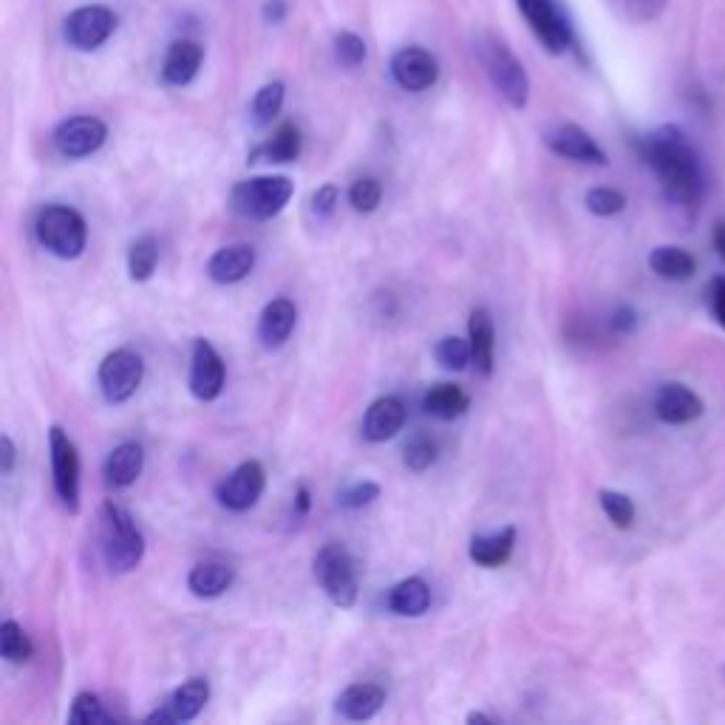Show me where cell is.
<instances>
[{
	"label": "cell",
	"mask_w": 725,
	"mask_h": 725,
	"mask_svg": "<svg viewBox=\"0 0 725 725\" xmlns=\"http://www.w3.org/2000/svg\"><path fill=\"white\" fill-rule=\"evenodd\" d=\"M641 156L661 179L666 199L680 210H698L703 199V168L694 147L677 126H663L641 140Z\"/></svg>",
	"instance_id": "6da1fadb"
},
{
	"label": "cell",
	"mask_w": 725,
	"mask_h": 725,
	"mask_svg": "<svg viewBox=\"0 0 725 725\" xmlns=\"http://www.w3.org/2000/svg\"><path fill=\"white\" fill-rule=\"evenodd\" d=\"M99 550L111 572L136 570L145 556V538L140 527L128 510L114 502H105L99 508Z\"/></svg>",
	"instance_id": "7a4b0ae2"
},
{
	"label": "cell",
	"mask_w": 725,
	"mask_h": 725,
	"mask_svg": "<svg viewBox=\"0 0 725 725\" xmlns=\"http://www.w3.org/2000/svg\"><path fill=\"white\" fill-rule=\"evenodd\" d=\"M35 236L43 250H49L57 259H80L88 245V224L74 207L49 204L37 213Z\"/></svg>",
	"instance_id": "3957f363"
},
{
	"label": "cell",
	"mask_w": 725,
	"mask_h": 725,
	"mask_svg": "<svg viewBox=\"0 0 725 725\" xmlns=\"http://www.w3.org/2000/svg\"><path fill=\"white\" fill-rule=\"evenodd\" d=\"M476 55H479L482 66L488 71L494 88L499 91L513 108H524L527 99H531V78H527L524 66L519 63V57L508 49V43L485 35L476 43Z\"/></svg>",
	"instance_id": "277c9868"
},
{
	"label": "cell",
	"mask_w": 725,
	"mask_h": 725,
	"mask_svg": "<svg viewBox=\"0 0 725 725\" xmlns=\"http://www.w3.org/2000/svg\"><path fill=\"white\" fill-rule=\"evenodd\" d=\"M295 193V185L289 176H255V179L238 181L230 193V207L238 216L252 218V222H266L278 216L289 204Z\"/></svg>",
	"instance_id": "5b68a950"
},
{
	"label": "cell",
	"mask_w": 725,
	"mask_h": 725,
	"mask_svg": "<svg viewBox=\"0 0 725 725\" xmlns=\"http://www.w3.org/2000/svg\"><path fill=\"white\" fill-rule=\"evenodd\" d=\"M314 579L326 593V598L341 609H352L360 595L357 564L343 544H323L314 556Z\"/></svg>",
	"instance_id": "8992f818"
},
{
	"label": "cell",
	"mask_w": 725,
	"mask_h": 725,
	"mask_svg": "<svg viewBox=\"0 0 725 725\" xmlns=\"http://www.w3.org/2000/svg\"><path fill=\"white\" fill-rule=\"evenodd\" d=\"M97 380L105 403H128V400L140 391L142 380H145V360L131 349L111 352V355H105V360L99 362Z\"/></svg>",
	"instance_id": "52a82bcc"
},
{
	"label": "cell",
	"mask_w": 725,
	"mask_h": 725,
	"mask_svg": "<svg viewBox=\"0 0 725 725\" xmlns=\"http://www.w3.org/2000/svg\"><path fill=\"white\" fill-rule=\"evenodd\" d=\"M49 451H51V476H55V490L60 502L69 508V513L80 510V456L69 433L60 426L49 428Z\"/></svg>",
	"instance_id": "ba28073f"
},
{
	"label": "cell",
	"mask_w": 725,
	"mask_h": 725,
	"mask_svg": "<svg viewBox=\"0 0 725 725\" xmlns=\"http://www.w3.org/2000/svg\"><path fill=\"white\" fill-rule=\"evenodd\" d=\"M266 488V471L261 462L250 460L224 476L216 488V499L222 508L233 510V513H245V510L255 508L259 499L264 496Z\"/></svg>",
	"instance_id": "9c48e42d"
},
{
	"label": "cell",
	"mask_w": 725,
	"mask_h": 725,
	"mask_svg": "<svg viewBox=\"0 0 725 725\" xmlns=\"http://www.w3.org/2000/svg\"><path fill=\"white\" fill-rule=\"evenodd\" d=\"M114 28H117L114 9L91 3V7H80L78 12H71V17L66 21V37L74 49L94 51L114 35Z\"/></svg>",
	"instance_id": "30bf717a"
},
{
	"label": "cell",
	"mask_w": 725,
	"mask_h": 725,
	"mask_svg": "<svg viewBox=\"0 0 725 725\" xmlns=\"http://www.w3.org/2000/svg\"><path fill=\"white\" fill-rule=\"evenodd\" d=\"M55 147L66 159H83L97 154L108 140V126L97 117H71L55 128Z\"/></svg>",
	"instance_id": "8fae6325"
},
{
	"label": "cell",
	"mask_w": 725,
	"mask_h": 725,
	"mask_svg": "<svg viewBox=\"0 0 725 725\" xmlns=\"http://www.w3.org/2000/svg\"><path fill=\"white\" fill-rule=\"evenodd\" d=\"M224 380H227V369H224L222 355L213 349V343L199 337L190 355V394L202 403H213L222 397Z\"/></svg>",
	"instance_id": "7c38bea8"
},
{
	"label": "cell",
	"mask_w": 725,
	"mask_h": 725,
	"mask_svg": "<svg viewBox=\"0 0 725 725\" xmlns=\"http://www.w3.org/2000/svg\"><path fill=\"white\" fill-rule=\"evenodd\" d=\"M519 9H522L524 21L536 32L538 43L550 55H564L570 49L572 32L552 0H519Z\"/></svg>",
	"instance_id": "4fadbf2b"
},
{
	"label": "cell",
	"mask_w": 725,
	"mask_h": 725,
	"mask_svg": "<svg viewBox=\"0 0 725 725\" xmlns=\"http://www.w3.org/2000/svg\"><path fill=\"white\" fill-rule=\"evenodd\" d=\"M391 78L403 91L419 94V91H428L440 80V63L431 51L408 46V49H400L397 55L391 57Z\"/></svg>",
	"instance_id": "5bb4252c"
},
{
	"label": "cell",
	"mask_w": 725,
	"mask_h": 725,
	"mask_svg": "<svg viewBox=\"0 0 725 725\" xmlns=\"http://www.w3.org/2000/svg\"><path fill=\"white\" fill-rule=\"evenodd\" d=\"M207 700H210L207 680H204V677H190L188 684H181L154 714H147L145 723H159V725L190 723V720H195L204 712Z\"/></svg>",
	"instance_id": "9a60e30c"
},
{
	"label": "cell",
	"mask_w": 725,
	"mask_h": 725,
	"mask_svg": "<svg viewBox=\"0 0 725 725\" xmlns=\"http://www.w3.org/2000/svg\"><path fill=\"white\" fill-rule=\"evenodd\" d=\"M547 147L561 159L581 162V165H607V154L604 147L575 122H561L547 133Z\"/></svg>",
	"instance_id": "2e32d148"
},
{
	"label": "cell",
	"mask_w": 725,
	"mask_h": 725,
	"mask_svg": "<svg viewBox=\"0 0 725 725\" xmlns=\"http://www.w3.org/2000/svg\"><path fill=\"white\" fill-rule=\"evenodd\" d=\"M703 400L684 383H663L655 394V414L666 426H689L703 417Z\"/></svg>",
	"instance_id": "e0dca14e"
},
{
	"label": "cell",
	"mask_w": 725,
	"mask_h": 725,
	"mask_svg": "<svg viewBox=\"0 0 725 725\" xmlns=\"http://www.w3.org/2000/svg\"><path fill=\"white\" fill-rule=\"evenodd\" d=\"M298 323V309L289 298H275L261 309L259 318V341L264 349H281Z\"/></svg>",
	"instance_id": "ac0fdd59"
},
{
	"label": "cell",
	"mask_w": 725,
	"mask_h": 725,
	"mask_svg": "<svg viewBox=\"0 0 725 725\" xmlns=\"http://www.w3.org/2000/svg\"><path fill=\"white\" fill-rule=\"evenodd\" d=\"M405 426V403L400 397H380L362 417V437L369 442H389Z\"/></svg>",
	"instance_id": "d6986e66"
},
{
	"label": "cell",
	"mask_w": 725,
	"mask_h": 725,
	"mask_svg": "<svg viewBox=\"0 0 725 725\" xmlns=\"http://www.w3.org/2000/svg\"><path fill=\"white\" fill-rule=\"evenodd\" d=\"M255 270V247L250 245H230L213 252V259L207 261V275L216 284H238L245 281L250 272Z\"/></svg>",
	"instance_id": "ffe728a7"
},
{
	"label": "cell",
	"mask_w": 725,
	"mask_h": 725,
	"mask_svg": "<svg viewBox=\"0 0 725 725\" xmlns=\"http://www.w3.org/2000/svg\"><path fill=\"white\" fill-rule=\"evenodd\" d=\"M142 467H145V451H142L140 442H122L108 453L103 476L108 482V488H131L133 482L142 476Z\"/></svg>",
	"instance_id": "44dd1931"
},
{
	"label": "cell",
	"mask_w": 725,
	"mask_h": 725,
	"mask_svg": "<svg viewBox=\"0 0 725 725\" xmlns=\"http://www.w3.org/2000/svg\"><path fill=\"white\" fill-rule=\"evenodd\" d=\"M467 341H471V355L474 366L482 377L494 375L496 362V335H494V318L488 309H474L471 321H467Z\"/></svg>",
	"instance_id": "7402d4cb"
},
{
	"label": "cell",
	"mask_w": 725,
	"mask_h": 725,
	"mask_svg": "<svg viewBox=\"0 0 725 725\" xmlns=\"http://www.w3.org/2000/svg\"><path fill=\"white\" fill-rule=\"evenodd\" d=\"M513 547H516V527H502V531L488 533V536H474L471 538V547H467V556L471 561L485 570H496V567H504L513 556Z\"/></svg>",
	"instance_id": "603a6c76"
},
{
	"label": "cell",
	"mask_w": 725,
	"mask_h": 725,
	"mask_svg": "<svg viewBox=\"0 0 725 725\" xmlns=\"http://www.w3.org/2000/svg\"><path fill=\"white\" fill-rule=\"evenodd\" d=\"M204 60V51L199 43L193 40H176L165 55V66H162V78L168 85H188L199 74Z\"/></svg>",
	"instance_id": "cb8c5ba5"
},
{
	"label": "cell",
	"mask_w": 725,
	"mask_h": 725,
	"mask_svg": "<svg viewBox=\"0 0 725 725\" xmlns=\"http://www.w3.org/2000/svg\"><path fill=\"white\" fill-rule=\"evenodd\" d=\"M385 703V691L377 684H355L335 700V712L346 720H371Z\"/></svg>",
	"instance_id": "d4e9b609"
},
{
	"label": "cell",
	"mask_w": 725,
	"mask_h": 725,
	"mask_svg": "<svg viewBox=\"0 0 725 725\" xmlns=\"http://www.w3.org/2000/svg\"><path fill=\"white\" fill-rule=\"evenodd\" d=\"M431 607V586L423 579H403L400 584L391 586L389 609L400 618H419Z\"/></svg>",
	"instance_id": "484cf974"
},
{
	"label": "cell",
	"mask_w": 725,
	"mask_h": 725,
	"mask_svg": "<svg viewBox=\"0 0 725 725\" xmlns=\"http://www.w3.org/2000/svg\"><path fill=\"white\" fill-rule=\"evenodd\" d=\"M236 581V570L224 561H204V564H195L188 575L190 593L195 598H218L233 586Z\"/></svg>",
	"instance_id": "4316f807"
},
{
	"label": "cell",
	"mask_w": 725,
	"mask_h": 725,
	"mask_svg": "<svg viewBox=\"0 0 725 725\" xmlns=\"http://www.w3.org/2000/svg\"><path fill=\"white\" fill-rule=\"evenodd\" d=\"M423 408L426 414L437 419H456L471 408V397H467L465 391L460 385L453 383H437L426 391V397H423Z\"/></svg>",
	"instance_id": "83f0119b"
},
{
	"label": "cell",
	"mask_w": 725,
	"mask_h": 725,
	"mask_svg": "<svg viewBox=\"0 0 725 725\" xmlns=\"http://www.w3.org/2000/svg\"><path fill=\"white\" fill-rule=\"evenodd\" d=\"M300 156V131L298 126L293 122H281L272 133V140L264 142V145L250 156V162H275V165H286V162H295Z\"/></svg>",
	"instance_id": "f1b7e54d"
},
{
	"label": "cell",
	"mask_w": 725,
	"mask_h": 725,
	"mask_svg": "<svg viewBox=\"0 0 725 725\" xmlns=\"http://www.w3.org/2000/svg\"><path fill=\"white\" fill-rule=\"evenodd\" d=\"M649 266L655 275L666 281H689L698 270L694 259L689 252L680 250V247H657V250L649 252Z\"/></svg>",
	"instance_id": "f546056e"
},
{
	"label": "cell",
	"mask_w": 725,
	"mask_h": 725,
	"mask_svg": "<svg viewBox=\"0 0 725 725\" xmlns=\"http://www.w3.org/2000/svg\"><path fill=\"white\" fill-rule=\"evenodd\" d=\"M156 264H159V245H156L154 236H142L136 238L128 250V275L136 284H145V281L154 278Z\"/></svg>",
	"instance_id": "4dcf8cb0"
},
{
	"label": "cell",
	"mask_w": 725,
	"mask_h": 725,
	"mask_svg": "<svg viewBox=\"0 0 725 725\" xmlns=\"http://www.w3.org/2000/svg\"><path fill=\"white\" fill-rule=\"evenodd\" d=\"M0 655L9 663H28L35 655V646L28 641L26 629L14 621L0 623Z\"/></svg>",
	"instance_id": "1f68e13d"
},
{
	"label": "cell",
	"mask_w": 725,
	"mask_h": 725,
	"mask_svg": "<svg viewBox=\"0 0 725 725\" xmlns=\"http://www.w3.org/2000/svg\"><path fill=\"white\" fill-rule=\"evenodd\" d=\"M403 462L408 471H414V474H423V471H428V467L437 462V440H433L431 433H426V431L412 433L403 448Z\"/></svg>",
	"instance_id": "d6a6232c"
},
{
	"label": "cell",
	"mask_w": 725,
	"mask_h": 725,
	"mask_svg": "<svg viewBox=\"0 0 725 725\" xmlns=\"http://www.w3.org/2000/svg\"><path fill=\"white\" fill-rule=\"evenodd\" d=\"M284 108V83H266L252 99V122L255 126H272Z\"/></svg>",
	"instance_id": "836d02e7"
},
{
	"label": "cell",
	"mask_w": 725,
	"mask_h": 725,
	"mask_svg": "<svg viewBox=\"0 0 725 725\" xmlns=\"http://www.w3.org/2000/svg\"><path fill=\"white\" fill-rule=\"evenodd\" d=\"M111 714L105 712L103 700L97 698V694H91V691H80L78 698H74V703H71V712H69V723L74 725H103V723H111Z\"/></svg>",
	"instance_id": "e575fe53"
},
{
	"label": "cell",
	"mask_w": 725,
	"mask_h": 725,
	"mask_svg": "<svg viewBox=\"0 0 725 725\" xmlns=\"http://www.w3.org/2000/svg\"><path fill=\"white\" fill-rule=\"evenodd\" d=\"M433 357L451 371H465L467 362H474L471 341H462V337H442V341L433 346Z\"/></svg>",
	"instance_id": "d590c367"
},
{
	"label": "cell",
	"mask_w": 725,
	"mask_h": 725,
	"mask_svg": "<svg viewBox=\"0 0 725 725\" xmlns=\"http://www.w3.org/2000/svg\"><path fill=\"white\" fill-rule=\"evenodd\" d=\"M598 502H601V508H604V513H607V519L615 524V527H621V531L632 527L634 504H632V499H629L627 494H618V490H601Z\"/></svg>",
	"instance_id": "8d00e7d4"
},
{
	"label": "cell",
	"mask_w": 725,
	"mask_h": 725,
	"mask_svg": "<svg viewBox=\"0 0 725 725\" xmlns=\"http://www.w3.org/2000/svg\"><path fill=\"white\" fill-rule=\"evenodd\" d=\"M349 202L357 213H375L380 202H383V185L375 176L357 179L349 188Z\"/></svg>",
	"instance_id": "74e56055"
},
{
	"label": "cell",
	"mask_w": 725,
	"mask_h": 725,
	"mask_svg": "<svg viewBox=\"0 0 725 725\" xmlns=\"http://www.w3.org/2000/svg\"><path fill=\"white\" fill-rule=\"evenodd\" d=\"M586 207H590V213H595V216L601 218L618 216V213L627 210V195L613 188H593L586 193Z\"/></svg>",
	"instance_id": "f35d334b"
},
{
	"label": "cell",
	"mask_w": 725,
	"mask_h": 725,
	"mask_svg": "<svg viewBox=\"0 0 725 725\" xmlns=\"http://www.w3.org/2000/svg\"><path fill=\"white\" fill-rule=\"evenodd\" d=\"M375 499H380V485L377 482H355V485H349V488H343L341 494H337V504L346 510H362L369 508Z\"/></svg>",
	"instance_id": "ab89813d"
},
{
	"label": "cell",
	"mask_w": 725,
	"mask_h": 725,
	"mask_svg": "<svg viewBox=\"0 0 725 725\" xmlns=\"http://www.w3.org/2000/svg\"><path fill=\"white\" fill-rule=\"evenodd\" d=\"M335 55L343 66L355 69V66H360L362 60H366V43H362L355 32H341V35L335 37Z\"/></svg>",
	"instance_id": "60d3db41"
},
{
	"label": "cell",
	"mask_w": 725,
	"mask_h": 725,
	"mask_svg": "<svg viewBox=\"0 0 725 725\" xmlns=\"http://www.w3.org/2000/svg\"><path fill=\"white\" fill-rule=\"evenodd\" d=\"M613 3L621 9L623 17H629V21L634 23L652 21V17H657V14L663 12V7H666V0H613Z\"/></svg>",
	"instance_id": "b9f144b4"
},
{
	"label": "cell",
	"mask_w": 725,
	"mask_h": 725,
	"mask_svg": "<svg viewBox=\"0 0 725 725\" xmlns=\"http://www.w3.org/2000/svg\"><path fill=\"white\" fill-rule=\"evenodd\" d=\"M337 202H341V190L335 185H323L312 193V213L318 218H329L335 213Z\"/></svg>",
	"instance_id": "7bdbcfd3"
},
{
	"label": "cell",
	"mask_w": 725,
	"mask_h": 725,
	"mask_svg": "<svg viewBox=\"0 0 725 725\" xmlns=\"http://www.w3.org/2000/svg\"><path fill=\"white\" fill-rule=\"evenodd\" d=\"M709 293H712V312L717 318L720 326L725 329V275H717L709 286Z\"/></svg>",
	"instance_id": "ee69618b"
},
{
	"label": "cell",
	"mask_w": 725,
	"mask_h": 725,
	"mask_svg": "<svg viewBox=\"0 0 725 725\" xmlns=\"http://www.w3.org/2000/svg\"><path fill=\"white\" fill-rule=\"evenodd\" d=\"M613 329L618 332V335H629V332H634V326H638V312H634L632 307H618L613 312Z\"/></svg>",
	"instance_id": "f6af8a7d"
},
{
	"label": "cell",
	"mask_w": 725,
	"mask_h": 725,
	"mask_svg": "<svg viewBox=\"0 0 725 725\" xmlns=\"http://www.w3.org/2000/svg\"><path fill=\"white\" fill-rule=\"evenodd\" d=\"M14 462H17V448H14L12 437H0V474L9 476L14 471Z\"/></svg>",
	"instance_id": "bcb514c9"
},
{
	"label": "cell",
	"mask_w": 725,
	"mask_h": 725,
	"mask_svg": "<svg viewBox=\"0 0 725 725\" xmlns=\"http://www.w3.org/2000/svg\"><path fill=\"white\" fill-rule=\"evenodd\" d=\"M309 504H312V496H309V488H307V485H300V488L295 490V516H307Z\"/></svg>",
	"instance_id": "7dc6e473"
},
{
	"label": "cell",
	"mask_w": 725,
	"mask_h": 725,
	"mask_svg": "<svg viewBox=\"0 0 725 725\" xmlns=\"http://www.w3.org/2000/svg\"><path fill=\"white\" fill-rule=\"evenodd\" d=\"M714 247H717L720 259L725 261V222H720L717 227H714Z\"/></svg>",
	"instance_id": "c3c4849f"
},
{
	"label": "cell",
	"mask_w": 725,
	"mask_h": 725,
	"mask_svg": "<svg viewBox=\"0 0 725 725\" xmlns=\"http://www.w3.org/2000/svg\"><path fill=\"white\" fill-rule=\"evenodd\" d=\"M284 3H281V0H275V3H266V17H270V21H281V17H284Z\"/></svg>",
	"instance_id": "681fc988"
},
{
	"label": "cell",
	"mask_w": 725,
	"mask_h": 725,
	"mask_svg": "<svg viewBox=\"0 0 725 725\" xmlns=\"http://www.w3.org/2000/svg\"><path fill=\"white\" fill-rule=\"evenodd\" d=\"M467 723H494V720L488 717V714H482V712H474V714H467Z\"/></svg>",
	"instance_id": "f907efd6"
},
{
	"label": "cell",
	"mask_w": 725,
	"mask_h": 725,
	"mask_svg": "<svg viewBox=\"0 0 725 725\" xmlns=\"http://www.w3.org/2000/svg\"><path fill=\"white\" fill-rule=\"evenodd\" d=\"M723 671H725V669H723Z\"/></svg>",
	"instance_id": "816d5d0a"
}]
</instances>
